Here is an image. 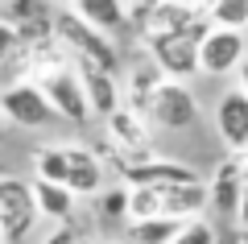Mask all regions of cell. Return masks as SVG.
<instances>
[{
    "instance_id": "cell-1",
    "label": "cell",
    "mask_w": 248,
    "mask_h": 244,
    "mask_svg": "<svg viewBox=\"0 0 248 244\" xmlns=\"http://www.w3.org/2000/svg\"><path fill=\"white\" fill-rule=\"evenodd\" d=\"M50 33L62 50L71 54L75 66H91V70H104V75H116L120 70V50H116L112 37L95 33L87 21H79L75 9H54L50 17Z\"/></svg>"
},
{
    "instance_id": "cell-2",
    "label": "cell",
    "mask_w": 248,
    "mask_h": 244,
    "mask_svg": "<svg viewBox=\"0 0 248 244\" xmlns=\"http://www.w3.org/2000/svg\"><path fill=\"white\" fill-rule=\"evenodd\" d=\"M211 33V21L186 29V33H161V37H145L149 62L170 79V83H186L190 75H199V42Z\"/></svg>"
},
{
    "instance_id": "cell-3",
    "label": "cell",
    "mask_w": 248,
    "mask_h": 244,
    "mask_svg": "<svg viewBox=\"0 0 248 244\" xmlns=\"http://www.w3.org/2000/svg\"><path fill=\"white\" fill-rule=\"evenodd\" d=\"M37 91L46 96L50 112L58 120H71V124H87L91 112H87V96H83V83H79V70L71 62H58V66H46L37 70Z\"/></svg>"
},
{
    "instance_id": "cell-4",
    "label": "cell",
    "mask_w": 248,
    "mask_h": 244,
    "mask_svg": "<svg viewBox=\"0 0 248 244\" xmlns=\"http://www.w3.org/2000/svg\"><path fill=\"white\" fill-rule=\"evenodd\" d=\"M33 224H37V207H33L29 178L0 174V244L25 240L33 232Z\"/></svg>"
},
{
    "instance_id": "cell-5",
    "label": "cell",
    "mask_w": 248,
    "mask_h": 244,
    "mask_svg": "<svg viewBox=\"0 0 248 244\" xmlns=\"http://www.w3.org/2000/svg\"><path fill=\"white\" fill-rule=\"evenodd\" d=\"M0 120L17 124V129H46L58 116L50 112V104H46V96L37 91L33 79H17L0 91Z\"/></svg>"
},
{
    "instance_id": "cell-6",
    "label": "cell",
    "mask_w": 248,
    "mask_h": 244,
    "mask_svg": "<svg viewBox=\"0 0 248 244\" xmlns=\"http://www.w3.org/2000/svg\"><path fill=\"white\" fill-rule=\"evenodd\" d=\"M145 116H149L157 129L182 132V129H190V124L199 120V104H195V96H190L186 83H170V79H166V83L157 87V96L149 99Z\"/></svg>"
},
{
    "instance_id": "cell-7",
    "label": "cell",
    "mask_w": 248,
    "mask_h": 244,
    "mask_svg": "<svg viewBox=\"0 0 248 244\" xmlns=\"http://www.w3.org/2000/svg\"><path fill=\"white\" fill-rule=\"evenodd\" d=\"M248 58V37L232 29H211L199 42V75H236Z\"/></svg>"
},
{
    "instance_id": "cell-8",
    "label": "cell",
    "mask_w": 248,
    "mask_h": 244,
    "mask_svg": "<svg viewBox=\"0 0 248 244\" xmlns=\"http://www.w3.org/2000/svg\"><path fill=\"white\" fill-rule=\"evenodd\" d=\"M108 141L120 149V162L124 166H133V162H149V124H145L141 112L133 108H116L108 116Z\"/></svg>"
},
{
    "instance_id": "cell-9",
    "label": "cell",
    "mask_w": 248,
    "mask_h": 244,
    "mask_svg": "<svg viewBox=\"0 0 248 244\" xmlns=\"http://www.w3.org/2000/svg\"><path fill=\"white\" fill-rule=\"evenodd\" d=\"M120 178H124V186H186V182H203L199 170H190L186 162H161V157L124 166Z\"/></svg>"
},
{
    "instance_id": "cell-10",
    "label": "cell",
    "mask_w": 248,
    "mask_h": 244,
    "mask_svg": "<svg viewBox=\"0 0 248 244\" xmlns=\"http://www.w3.org/2000/svg\"><path fill=\"white\" fill-rule=\"evenodd\" d=\"M207 21V9L203 4H153L149 0V17L141 25V37H161V33H186V29H195Z\"/></svg>"
},
{
    "instance_id": "cell-11",
    "label": "cell",
    "mask_w": 248,
    "mask_h": 244,
    "mask_svg": "<svg viewBox=\"0 0 248 244\" xmlns=\"http://www.w3.org/2000/svg\"><path fill=\"white\" fill-rule=\"evenodd\" d=\"M240 195H244V166L228 157V162L215 166V178H211V186H207V207L219 219H232V224H236Z\"/></svg>"
},
{
    "instance_id": "cell-12",
    "label": "cell",
    "mask_w": 248,
    "mask_h": 244,
    "mask_svg": "<svg viewBox=\"0 0 248 244\" xmlns=\"http://www.w3.org/2000/svg\"><path fill=\"white\" fill-rule=\"evenodd\" d=\"M62 149H66V191L75 199L104 191V162L95 157V149L83 145H62Z\"/></svg>"
},
{
    "instance_id": "cell-13",
    "label": "cell",
    "mask_w": 248,
    "mask_h": 244,
    "mask_svg": "<svg viewBox=\"0 0 248 244\" xmlns=\"http://www.w3.org/2000/svg\"><path fill=\"white\" fill-rule=\"evenodd\" d=\"M215 124H219V137L228 141V149H248V99L236 87H228L215 104Z\"/></svg>"
},
{
    "instance_id": "cell-14",
    "label": "cell",
    "mask_w": 248,
    "mask_h": 244,
    "mask_svg": "<svg viewBox=\"0 0 248 244\" xmlns=\"http://www.w3.org/2000/svg\"><path fill=\"white\" fill-rule=\"evenodd\" d=\"M75 66V62H71ZM79 70V83H83V96H87V112L91 116H112L116 108L124 104L120 99V83H116V75H104V70H91V66H75Z\"/></svg>"
},
{
    "instance_id": "cell-15",
    "label": "cell",
    "mask_w": 248,
    "mask_h": 244,
    "mask_svg": "<svg viewBox=\"0 0 248 244\" xmlns=\"http://www.w3.org/2000/svg\"><path fill=\"white\" fill-rule=\"evenodd\" d=\"M29 191H33V207H37V215H46V219H54L58 228H66L75 219V195L66 191V186H50V182H29Z\"/></svg>"
},
{
    "instance_id": "cell-16",
    "label": "cell",
    "mask_w": 248,
    "mask_h": 244,
    "mask_svg": "<svg viewBox=\"0 0 248 244\" xmlns=\"http://www.w3.org/2000/svg\"><path fill=\"white\" fill-rule=\"evenodd\" d=\"M75 13H79V21H87V25L95 29V33H104V37L128 29V21H124V0H79Z\"/></svg>"
},
{
    "instance_id": "cell-17",
    "label": "cell",
    "mask_w": 248,
    "mask_h": 244,
    "mask_svg": "<svg viewBox=\"0 0 248 244\" xmlns=\"http://www.w3.org/2000/svg\"><path fill=\"white\" fill-rule=\"evenodd\" d=\"M166 83V75H161L153 62H137L133 70H128V87L120 91V99H128L124 108H133V112L145 116V108H149V99L157 96V87Z\"/></svg>"
},
{
    "instance_id": "cell-18",
    "label": "cell",
    "mask_w": 248,
    "mask_h": 244,
    "mask_svg": "<svg viewBox=\"0 0 248 244\" xmlns=\"http://www.w3.org/2000/svg\"><path fill=\"white\" fill-rule=\"evenodd\" d=\"M33 178L50 186H66V149L62 145H42L33 153Z\"/></svg>"
},
{
    "instance_id": "cell-19",
    "label": "cell",
    "mask_w": 248,
    "mask_h": 244,
    "mask_svg": "<svg viewBox=\"0 0 248 244\" xmlns=\"http://www.w3.org/2000/svg\"><path fill=\"white\" fill-rule=\"evenodd\" d=\"M211 29H232V33H244L248 29V0H215L207 9Z\"/></svg>"
},
{
    "instance_id": "cell-20",
    "label": "cell",
    "mask_w": 248,
    "mask_h": 244,
    "mask_svg": "<svg viewBox=\"0 0 248 244\" xmlns=\"http://www.w3.org/2000/svg\"><path fill=\"white\" fill-rule=\"evenodd\" d=\"M182 232L178 219H141V224H128V240L133 244H170Z\"/></svg>"
},
{
    "instance_id": "cell-21",
    "label": "cell",
    "mask_w": 248,
    "mask_h": 244,
    "mask_svg": "<svg viewBox=\"0 0 248 244\" xmlns=\"http://www.w3.org/2000/svg\"><path fill=\"white\" fill-rule=\"evenodd\" d=\"M95 199H99L95 211H99V219H104V224H128V186H124V182L99 191Z\"/></svg>"
},
{
    "instance_id": "cell-22",
    "label": "cell",
    "mask_w": 248,
    "mask_h": 244,
    "mask_svg": "<svg viewBox=\"0 0 248 244\" xmlns=\"http://www.w3.org/2000/svg\"><path fill=\"white\" fill-rule=\"evenodd\" d=\"M170 244H219V232H215L207 219H190V224H182V232Z\"/></svg>"
},
{
    "instance_id": "cell-23",
    "label": "cell",
    "mask_w": 248,
    "mask_h": 244,
    "mask_svg": "<svg viewBox=\"0 0 248 244\" xmlns=\"http://www.w3.org/2000/svg\"><path fill=\"white\" fill-rule=\"evenodd\" d=\"M42 244H83V236L79 232H75V228L71 224H66V228H54V232L50 236H46V240Z\"/></svg>"
},
{
    "instance_id": "cell-24",
    "label": "cell",
    "mask_w": 248,
    "mask_h": 244,
    "mask_svg": "<svg viewBox=\"0 0 248 244\" xmlns=\"http://www.w3.org/2000/svg\"><path fill=\"white\" fill-rule=\"evenodd\" d=\"M236 224L240 232H248V174H244V195H240V207H236Z\"/></svg>"
},
{
    "instance_id": "cell-25",
    "label": "cell",
    "mask_w": 248,
    "mask_h": 244,
    "mask_svg": "<svg viewBox=\"0 0 248 244\" xmlns=\"http://www.w3.org/2000/svg\"><path fill=\"white\" fill-rule=\"evenodd\" d=\"M236 79H240V83H236V91H240V96L248 99V58L240 62V70H236Z\"/></svg>"
},
{
    "instance_id": "cell-26",
    "label": "cell",
    "mask_w": 248,
    "mask_h": 244,
    "mask_svg": "<svg viewBox=\"0 0 248 244\" xmlns=\"http://www.w3.org/2000/svg\"><path fill=\"white\" fill-rule=\"evenodd\" d=\"M83 244H87V240H83ZM95 244H112V240H95Z\"/></svg>"
},
{
    "instance_id": "cell-27",
    "label": "cell",
    "mask_w": 248,
    "mask_h": 244,
    "mask_svg": "<svg viewBox=\"0 0 248 244\" xmlns=\"http://www.w3.org/2000/svg\"><path fill=\"white\" fill-rule=\"evenodd\" d=\"M0 137H4V120H0Z\"/></svg>"
},
{
    "instance_id": "cell-28",
    "label": "cell",
    "mask_w": 248,
    "mask_h": 244,
    "mask_svg": "<svg viewBox=\"0 0 248 244\" xmlns=\"http://www.w3.org/2000/svg\"><path fill=\"white\" fill-rule=\"evenodd\" d=\"M244 33H248V29H244Z\"/></svg>"
}]
</instances>
